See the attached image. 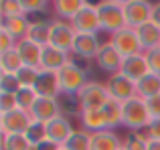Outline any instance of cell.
I'll use <instances>...</instances> for the list:
<instances>
[{"label":"cell","mask_w":160,"mask_h":150,"mask_svg":"<svg viewBox=\"0 0 160 150\" xmlns=\"http://www.w3.org/2000/svg\"><path fill=\"white\" fill-rule=\"evenodd\" d=\"M122 63H124V57L116 51V47L112 43H103V47L99 49L98 57H95V65H98L99 71H103L108 75L120 73Z\"/></svg>","instance_id":"8fae6325"},{"label":"cell","mask_w":160,"mask_h":150,"mask_svg":"<svg viewBox=\"0 0 160 150\" xmlns=\"http://www.w3.org/2000/svg\"><path fill=\"white\" fill-rule=\"evenodd\" d=\"M136 91L142 99H150L160 95V75L150 71L146 77H142L140 81L136 83Z\"/></svg>","instance_id":"cb8c5ba5"},{"label":"cell","mask_w":160,"mask_h":150,"mask_svg":"<svg viewBox=\"0 0 160 150\" xmlns=\"http://www.w3.org/2000/svg\"><path fill=\"white\" fill-rule=\"evenodd\" d=\"M67 63H71V53L61 51V49L53 47H43V55H41V69L43 71H51V73H59Z\"/></svg>","instance_id":"4fadbf2b"},{"label":"cell","mask_w":160,"mask_h":150,"mask_svg":"<svg viewBox=\"0 0 160 150\" xmlns=\"http://www.w3.org/2000/svg\"><path fill=\"white\" fill-rule=\"evenodd\" d=\"M124 140L113 130H102L91 134V150H122Z\"/></svg>","instance_id":"44dd1931"},{"label":"cell","mask_w":160,"mask_h":150,"mask_svg":"<svg viewBox=\"0 0 160 150\" xmlns=\"http://www.w3.org/2000/svg\"><path fill=\"white\" fill-rule=\"evenodd\" d=\"M102 47H103V43L99 41V35H77L71 53L75 57H79V59H93L95 61V57H98Z\"/></svg>","instance_id":"5bb4252c"},{"label":"cell","mask_w":160,"mask_h":150,"mask_svg":"<svg viewBox=\"0 0 160 150\" xmlns=\"http://www.w3.org/2000/svg\"><path fill=\"white\" fill-rule=\"evenodd\" d=\"M31 116L37 122H43V124H49L51 120L63 116V108L59 98H39L35 108L31 110Z\"/></svg>","instance_id":"7c38bea8"},{"label":"cell","mask_w":160,"mask_h":150,"mask_svg":"<svg viewBox=\"0 0 160 150\" xmlns=\"http://www.w3.org/2000/svg\"><path fill=\"white\" fill-rule=\"evenodd\" d=\"M103 116H106L108 122V130H113V128L122 126V103L116 102V99H109L106 106L102 108Z\"/></svg>","instance_id":"4316f807"},{"label":"cell","mask_w":160,"mask_h":150,"mask_svg":"<svg viewBox=\"0 0 160 150\" xmlns=\"http://www.w3.org/2000/svg\"><path fill=\"white\" fill-rule=\"evenodd\" d=\"M79 122H81V128L85 132H89V134L108 130V122L102 110H83L79 114Z\"/></svg>","instance_id":"ffe728a7"},{"label":"cell","mask_w":160,"mask_h":150,"mask_svg":"<svg viewBox=\"0 0 160 150\" xmlns=\"http://www.w3.org/2000/svg\"><path fill=\"white\" fill-rule=\"evenodd\" d=\"M59 77V89H61V95H77L79 91L85 87V83L89 81L87 79V71L77 65L75 61L67 63L61 71L57 73Z\"/></svg>","instance_id":"3957f363"},{"label":"cell","mask_w":160,"mask_h":150,"mask_svg":"<svg viewBox=\"0 0 160 150\" xmlns=\"http://www.w3.org/2000/svg\"><path fill=\"white\" fill-rule=\"evenodd\" d=\"M39 75H41V69L24 65V67L20 69L18 73H16V77H18L20 87H35V85H37V79H39Z\"/></svg>","instance_id":"d6a6232c"},{"label":"cell","mask_w":160,"mask_h":150,"mask_svg":"<svg viewBox=\"0 0 160 150\" xmlns=\"http://www.w3.org/2000/svg\"><path fill=\"white\" fill-rule=\"evenodd\" d=\"M152 116L146 108V99H142L140 95L122 103V126L128 132H144Z\"/></svg>","instance_id":"6da1fadb"},{"label":"cell","mask_w":160,"mask_h":150,"mask_svg":"<svg viewBox=\"0 0 160 150\" xmlns=\"http://www.w3.org/2000/svg\"><path fill=\"white\" fill-rule=\"evenodd\" d=\"M22 67H24V63H22V59H20L16 49L0 53V73H14L16 75Z\"/></svg>","instance_id":"484cf974"},{"label":"cell","mask_w":160,"mask_h":150,"mask_svg":"<svg viewBox=\"0 0 160 150\" xmlns=\"http://www.w3.org/2000/svg\"><path fill=\"white\" fill-rule=\"evenodd\" d=\"M109 43L116 47V51L120 53L124 59H128V57H134V55H142L144 53V47H142L140 39H138V32L136 28H122V31H118L116 35L109 37Z\"/></svg>","instance_id":"5b68a950"},{"label":"cell","mask_w":160,"mask_h":150,"mask_svg":"<svg viewBox=\"0 0 160 150\" xmlns=\"http://www.w3.org/2000/svg\"><path fill=\"white\" fill-rule=\"evenodd\" d=\"M16 51H18V55H20V59H22L24 65L41 69V55H43V47L35 45L32 41H28V39H22V41L16 43Z\"/></svg>","instance_id":"ac0fdd59"},{"label":"cell","mask_w":160,"mask_h":150,"mask_svg":"<svg viewBox=\"0 0 160 150\" xmlns=\"http://www.w3.org/2000/svg\"><path fill=\"white\" fill-rule=\"evenodd\" d=\"M63 148H67V150H91V134L85 132L83 128H79V130L73 132V136L65 142Z\"/></svg>","instance_id":"83f0119b"},{"label":"cell","mask_w":160,"mask_h":150,"mask_svg":"<svg viewBox=\"0 0 160 150\" xmlns=\"http://www.w3.org/2000/svg\"><path fill=\"white\" fill-rule=\"evenodd\" d=\"M2 150H32L24 134H2Z\"/></svg>","instance_id":"f546056e"},{"label":"cell","mask_w":160,"mask_h":150,"mask_svg":"<svg viewBox=\"0 0 160 150\" xmlns=\"http://www.w3.org/2000/svg\"><path fill=\"white\" fill-rule=\"evenodd\" d=\"M106 87H108L109 98L120 102V103H124V102H128V99H132V98L138 95L136 83H134L132 79H128L126 75H122V73L109 75L108 81H106Z\"/></svg>","instance_id":"9c48e42d"},{"label":"cell","mask_w":160,"mask_h":150,"mask_svg":"<svg viewBox=\"0 0 160 150\" xmlns=\"http://www.w3.org/2000/svg\"><path fill=\"white\" fill-rule=\"evenodd\" d=\"M144 57H146V61H148L150 71L160 75V45H158V47H154V49L144 51Z\"/></svg>","instance_id":"8d00e7d4"},{"label":"cell","mask_w":160,"mask_h":150,"mask_svg":"<svg viewBox=\"0 0 160 150\" xmlns=\"http://www.w3.org/2000/svg\"><path fill=\"white\" fill-rule=\"evenodd\" d=\"M73 132H75V126L71 124V120L67 118L65 114L51 120V122L47 124V138L53 140L59 146H65V142L73 136Z\"/></svg>","instance_id":"9a60e30c"},{"label":"cell","mask_w":160,"mask_h":150,"mask_svg":"<svg viewBox=\"0 0 160 150\" xmlns=\"http://www.w3.org/2000/svg\"><path fill=\"white\" fill-rule=\"evenodd\" d=\"M138 32V39H140L142 47H144V51H148V49H154L160 45V27L158 24H154L152 20L146 24H142L140 28H136Z\"/></svg>","instance_id":"d4e9b609"},{"label":"cell","mask_w":160,"mask_h":150,"mask_svg":"<svg viewBox=\"0 0 160 150\" xmlns=\"http://www.w3.org/2000/svg\"><path fill=\"white\" fill-rule=\"evenodd\" d=\"M120 73L126 75L128 79H132L134 83H138L142 77H146V75L150 73V67H148V61H146L144 53H142V55H134V57L124 59Z\"/></svg>","instance_id":"2e32d148"},{"label":"cell","mask_w":160,"mask_h":150,"mask_svg":"<svg viewBox=\"0 0 160 150\" xmlns=\"http://www.w3.org/2000/svg\"><path fill=\"white\" fill-rule=\"evenodd\" d=\"M77 98H79V103H81V112L83 110H102L109 99H112L108 93L106 83L93 81V79H89L85 83V87L77 93Z\"/></svg>","instance_id":"277c9868"},{"label":"cell","mask_w":160,"mask_h":150,"mask_svg":"<svg viewBox=\"0 0 160 150\" xmlns=\"http://www.w3.org/2000/svg\"><path fill=\"white\" fill-rule=\"evenodd\" d=\"M144 134L150 140H160V118H152L148 124V128L144 130Z\"/></svg>","instance_id":"ab89813d"},{"label":"cell","mask_w":160,"mask_h":150,"mask_svg":"<svg viewBox=\"0 0 160 150\" xmlns=\"http://www.w3.org/2000/svg\"><path fill=\"white\" fill-rule=\"evenodd\" d=\"M98 14H99L102 32H108L109 37L116 35L122 28H126L124 2H120V0H102V2H98Z\"/></svg>","instance_id":"7a4b0ae2"},{"label":"cell","mask_w":160,"mask_h":150,"mask_svg":"<svg viewBox=\"0 0 160 150\" xmlns=\"http://www.w3.org/2000/svg\"><path fill=\"white\" fill-rule=\"evenodd\" d=\"M20 89L18 77L14 73H0V91L4 93H16Z\"/></svg>","instance_id":"e575fe53"},{"label":"cell","mask_w":160,"mask_h":150,"mask_svg":"<svg viewBox=\"0 0 160 150\" xmlns=\"http://www.w3.org/2000/svg\"><path fill=\"white\" fill-rule=\"evenodd\" d=\"M124 18L128 28H140L152 18V2L148 0H124Z\"/></svg>","instance_id":"8992f818"},{"label":"cell","mask_w":160,"mask_h":150,"mask_svg":"<svg viewBox=\"0 0 160 150\" xmlns=\"http://www.w3.org/2000/svg\"><path fill=\"white\" fill-rule=\"evenodd\" d=\"M37 99H39V93H37L35 87H20V89L16 91V103H18V108L24 110V112H31L32 108H35Z\"/></svg>","instance_id":"f1b7e54d"},{"label":"cell","mask_w":160,"mask_h":150,"mask_svg":"<svg viewBox=\"0 0 160 150\" xmlns=\"http://www.w3.org/2000/svg\"><path fill=\"white\" fill-rule=\"evenodd\" d=\"M61 150H67V148H61Z\"/></svg>","instance_id":"f6af8a7d"},{"label":"cell","mask_w":160,"mask_h":150,"mask_svg":"<svg viewBox=\"0 0 160 150\" xmlns=\"http://www.w3.org/2000/svg\"><path fill=\"white\" fill-rule=\"evenodd\" d=\"M83 6H85V0H57V2H53V10L57 18L67 20V22H71Z\"/></svg>","instance_id":"603a6c76"},{"label":"cell","mask_w":160,"mask_h":150,"mask_svg":"<svg viewBox=\"0 0 160 150\" xmlns=\"http://www.w3.org/2000/svg\"><path fill=\"white\" fill-rule=\"evenodd\" d=\"M39 98H59L61 95V89H59V77L57 73L51 71H43L41 69V75L37 79V85H35Z\"/></svg>","instance_id":"d6986e66"},{"label":"cell","mask_w":160,"mask_h":150,"mask_svg":"<svg viewBox=\"0 0 160 150\" xmlns=\"http://www.w3.org/2000/svg\"><path fill=\"white\" fill-rule=\"evenodd\" d=\"M27 39L39 47H49L51 45V20L49 22L47 20H32Z\"/></svg>","instance_id":"7402d4cb"},{"label":"cell","mask_w":160,"mask_h":150,"mask_svg":"<svg viewBox=\"0 0 160 150\" xmlns=\"http://www.w3.org/2000/svg\"><path fill=\"white\" fill-rule=\"evenodd\" d=\"M122 150H124V148H122Z\"/></svg>","instance_id":"bcb514c9"},{"label":"cell","mask_w":160,"mask_h":150,"mask_svg":"<svg viewBox=\"0 0 160 150\" xmlns=\"http://www.w3.org/2000/svg\"><path fill=\"white\" fill-rule=\"evenodd\" d=\"M32 120L35 118L31 116V112L16 108L8 114H0V130H2V134H27Z\"/></svg>","instance_id":"ba28073f"},{"label":"cell","mask_w":160,"mask_h":150,"mask_svg":"<svg viewBox=\"0 0 160 150\" xmlns=\"http://www.w3.org/2000/svg\"><path fill=\"white\" fill-rule=\"evenodd\" d=\"M20 6H22V12L24 14H41L49 8V2L47 0H20Z\"/></svg>","instance_id":"d590c367"},{"label":"cell","mask_w":160,"mask_h":150,"mask_svg":"<svg viewBox=\"0 0 160 150\" xmlns=\"http://www.w3.org/2000/svg\"><path fill=\"white\" fill-rule=\"evenodd\" d=\"M18 103H16V93H4L0 91V114H8V112L16 110Z\"/></svg>","instance_id":"74e56055"},{"label":"cell","mask_w":160,"mask_h":150,"mask_svg":"<svg viewBox=\"0 0 160 150\" xmlns=\"http://www.w3.org/2000/svg\"><path fill=\"white\" fill-rule=\"evenodd\" d=\"M31 24H32V20H28L27 14L10 16V18H0V28H4V31L10 32V35L16 39V43L22 41V39H27Z\"/></svg>","instance_id":"e0dca14e"},{"label":"cell","mask_w":160,"mask_h":150,"mask_svg":"<svg viewBox=\"0 0 160 150\" xmlns=\"http://www.w3.org/2000/svg\"><path fill=\"white\" fill-rule=\"evenodd\" d=\"M124 150H148V136L142 132H128V136L122 142Z\"/></svg>","instance_id":"1f68e13d"},{"label":"cell","mask_w":160,"mask_h":150,"mask_svg":"<svg viewBox=\"0 0 160 150\" xmlns=\"http://www.w3.org/2000/svg\"><path fill=\"white\" fill-rule=\"evenodd\" d=\"M63 146H59V144H55L53 142V140H45V142H41L39 144V146H35V148H32V150H61Z\"/></svg>","instance_id":"b9f144b4"},{"label":"cell","mask_w":160,"mask_h":150,"mask_svg":"<svg viewBox=\"0 0 160 150\" xmlns=\"http://www.w3.org/2000/svg\"><path fill=\"white\" fill-rule=\"evenodd\" d=\"M71 24H73L77 35H99L102 32V24H99L98 4L85 2V6L77 12V16L71 20Z\"/></svg>","instance_id":"52a82bcc"},{"label":"cell","mask_w":160,"mask_h":150,"mask_svg":"<svg viewBox=\"0 0 160 150\" xmlns=\"http://www.w3.org/2000/svg\"><path fill=\"white\" fill-rule=\"evenodd\" d=\"M150 20L160 27V2H152V18Z\"/></svg>","instance_id":"7bdbcfd3"},{"label":"cell","mask_w":160,"mask_h":150,"mask_svg":"<svg viewBox=\"0 0 160 150\" xmlns=\"http://www.w3.org/2000/svg\"><path fill=\"white\" fill-rule=\"evenodd\" d=\"M24 136H27V140L31 142L32 148L39 146L41 142H45V140H47V124L32 120V124L28 126V130H27V134H24Z\"/></svg>","instance_id":"4dcf8cb0"},{"label":"cell","mask_w":160,"mask_h":150,"mask_svg":"<svg viewBox=\"0 0 160 150\" xmlns=\"http://www.w3.org/2000/svg\"><path fill=\"white\" fill-rule=\"evenodd\" d=\"M146 108H148V112H150L152 118H160V95L146 99Z\"/></svg>","instance_id":"60d3db41"},{"label":"cell","mask_w":160,"mask_h":150,"mask_svg":"<svg viewBox=\"0 0 160 150\" xmlns=\"http://www.w3.org/2000/svg\"><path fill=\"white\" fill-rule=\"evenodd\" d=\"M75 37H77V32H75V28H73L71 22L59 20V18L51 20V45L53 47L71 53L73 43H75Z\"/></svg>","instance_id":"30bf717a"},{"label":"cell","mask_w":160,"mask_h":150,"mask_svg":"<svg viewBox=\"0 0 160 150\" xmlns=\"http://www.w3.org/2000/svg\"><path fill=\"white\" fill-rule=\"evenodd\" d=\"M10 49H16V39L10 35L8 31L0 28V53L10 51Z\"/></svg>","instance_id":"f35d334b"},{"label":"cell","mask_w":160,"mask_h":150,"mask_svg":"<svg viewBox=\"0 0 160 150\" xmlns=\"http://www.w3.org/2000/svg\"><path fill=\"white\" fill-rule=\"evenodd\" d=\"M24 14L20 0H2L0 2V18H10V16Z\"/></svg>","instance_id":"836d02e7"},{"label":"cell","mask_w":160,"mask_h":150,"mask_svg":"<svg viewBox=\"0 0 160 150\" xmlns=\"http://www.w3.org/2000/svg\"><path fill=\"white\" fill-rule=\"evenodd\" d=\"M148 150H160V140H150L148 138Z\"/></svg>","instance_id":"ee69618b"}]
</instances>
